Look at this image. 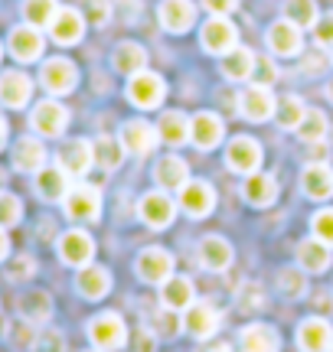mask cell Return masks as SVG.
Instances as JSON below:
<instances>
[{
    "label": "cell",
    "mask_w": 333,
    "mask_h": 352,
    "mask_svg": "<svg viewBox=\"0 0 333 352\" xmlns=\"http://www.w3.org/2000/svg\"><path fill=\"white\" fill-rule=\"evenodd\" d=\"M89 340L92 346L98 352H115L125 346V340H128V327H125V320H121V314H115V310H105V314L92 316L89 320Z\"/></svg>",
    "instance_id": "obj_1"
},
{
    "label": "cell",
    "mask_w": 333,
    "mask_h": 352,
    "mask_svg": "<svg viewBox=\"0 0 333 352\" xmlns=\"http://www.w3.org/2000/svg\"><path fill=\"white\" fill-rule=\"evenodd\" d=\"M63 206H65V215H69L72 222L89 226V222H95V219L102 215V192H98V186L78 183V186H72L65 192Z\"/></svg>",
    "instance_id": "obj_2"
},
{
    "label": "cell",
    "mask_w": 333,
    "mask_h": 352,
    "mask_svg": "<svg viewBox=\"0 0 333 352\" xmlns=\"http://www.w3.org/2000/svg\"><path fill=\"white\" fill-rule=\"evenodd\" d=\"M200 43H203L206 52H213V56H226L239 46V30L232 23L229 16H209L200 30Z\"/></svg>",
    "instance_id": "obj_3"
},
{
    "label": "cell",
    "mask_w": 333,
    "mask_h": 352,
    "mask_svg": "<svg viewBox=\"0 0 333 352\" xmlns=\"http://www.w3.org/2000/svg\"><path fill=\"white\" fill-rule=\"evenodd\" d=\"M275 111H278V101H275L268 85H255V82H252V85L239 95V114H242L245 121H252V124L271 121Z\"/></svg>",
    "instance_id": "obj_4"
},
{
    "label": "cell",
    "mask_w": 333,
    "mask_h": 352,
    "mask_svg": "<svg viewBox=\"0 0 333 352\" xmlns=\"http://www.w3.org/2000/svg\"><path fill=\"white\" fill-rule=\"evenodd\" d=\"M30 124H33V131H36L39 138H59L65 127H69V111H65L63 101L46 98L30 111Z\"/></svg>",
    "instance_id": "obj_5"
},
{
    "label": "cell",
    "mask_w": 333,
    "mask_h": 352,
    "mask_svg": "<svg viewBox=\"0 0 333 352\" xmlns=\"http://www.w3.org/2000/svg\"><path fill=\"white\" fill-rule=\"evenodd\" d=\"M164 98H166V82L157 76V72L144 69V72L128 78V101L131 104H138V108H157Z\"/></svg>",
    "instance_id": "obj_6"
},
{
    "label": "cell",
    "mask_w": 333,
    "mask_h": 352,
    "mask_svg": "<svg viewBox=\"0 0 333 352\" xmlns=\"http://www.w3.org/2000/svg\"><path fill=\"white\" fill-rule=\"evenodd\" d=\"M39 82H43V88H46L50 95H69V91L78 85V69H76V63L56 56V59H46V63H43Z\"/></svg>",
    "instance_id": "obj_7"
},
{
    "label": "cell",
    "mask_w": 333,
    "mask_h": 352,
    "mask_svg": "<svg viewBox=\"0 0 333 352\" xmlns=\"http://www.w3.org/2000/svg\"><path fill=\"white\" fill-rule=\"evenodd\" d=\"M180 209L190 219H206L216 209V189L206 179H190L186 186L180 189Z\"/></svg>",
    "instance_id": "obj_8"
},
{
    "label": "cell",
    "mask_w": 333,
    "mask_h": 352,
    "mask_svg": "<svg viewBox=\"0 0 333 352\" xmlns=\"http://www.w3.org/2000/svg\"><path fill=\"white\" fill-rule=\"evenodd\" d=\"M138 215H141L144 226L151 228H166L170 222H173V215H177V202L170 199V192H164V189H157V192H147V196H141V202H138Z\"/></svg>",
    "instance_id": "obj_9"
},
{
    "label": "cell",
    "mask_w": 333,
    "mask_h": 352,
    "mask_svg": "<svg viewBox=\"0 0 333 352\" xmlns=\"http://www.w3.org/2000/svg\"><path fill=\"white\" fill-rule=\"evenodd\" d=\"M56 248H59L63 264H69V267H89L92 258H95V241H92V235L82 232V228H69Z\"/></svg>",
    "instance_id": "obj_10"
},
{
    "label": "cell",
    "mask_w": 333,
    "mask_h": 352,
    "mask_svg": "<svg viewBox=\"0 0 333 352\" xmlns=\"http://www.w3.org/2000/svg\"><path fill=\"white\" fill-rule=\"evenodd\" d=\"M118 140H121V147H125L128 153L144 157V153L154 151V144L160 140V134H157L154 124H147V121H141V118H131V121H125V124H121Z\"/></svg>",
    "instance_id": "obj_11"
},
{
    "label": "cell",
    "mask_w": 333,
    "mask_h": 352,
    "mask_svg": "<svg viewBox=\"0 0 333 352\" xmlns=\"http://www.w3.org/2000/svg\"><path fill=\"white\" fill-rule=\"evenodd\" d=\"M134 271L144 284H164L166 277H173V254L166 248H144L134 261Z\"/></svg>",
    "instance_id": "obj_12"
},
{
    "label": "cell",
    "mask_w": 333,
    "mask_h": 352,
    "mask_svg": "<svg viewBox=\"0 0 333 352\" xmlns=\"http://www.w3.org/2000/svg\"><path fill=\"white\" fill-rule=\"evenodd\" d=\"M92 164H95V144L92 140L76 138L63 144L59 153H56V166H63L69 176H85L92 170Z\"/></svg>",
    "instance_id": "obj_13"
},
{
    "label": "cell",
    "mask_w": 333,
    "mask_h": 352,
    "mask_svg": "<svg viewBox=\"0 0 333 352\" xmlns=\"http://www.w3.org/2000/svg\"><path fill=\"white\" fill-rule=\"evenodd\" d=\"M265 39H268V50L275 52V56H284V59L301 56V50H304V33H301V26H294L291 20H284V16L278 23L268 26Z\"/></svg>",
    "instance_id": "obj_14"
},
{
    "label": "cell",
    "mask_w": 333,
    "mask_h": 352,
    "mask_svg": "<svg viewBox=\"0 0 333 352\" xmlns=\"http://www.w3.org/2000/svg\"><path fill=\"white\" fill-rule=\"evenodd\" d=\"M43 33H39V26H13L10 30V39H7V50L17 63H36L39 56H43Z\"/></svg>",
    "instance_id": "obj_15"
},
{
    "label": "cell",
    "mask_w": 333,
    "mask_h": 352,
    "mask_svg": "<svg viewBox=\"0 0 333 352\" xmlns=\"http://www.w3.org/2000/svg\"><path fill=\"white\" fill-rule=\"evenodd\" d=\"M183 329L190 333L193 340H209L219 329V314L213 303L206 300H193L186 310H183Z\"/></svg>",
    "instance_id": "obj_16"
},
{
    "label": "cell",
    "mask_w": 333,
    "mask_h": 352,
    "mask_svg": "<svg viewBox=\"0 0 333 352\" xmlns=\"http://www.w3.org/2000/svg\"><path fill=\"white\" fill-rule=\"evenodd\" d=\"M226 138V124H222V118L213 111H200L190 118V140L200 147V151H213L219 147Z\"/></svg>",
    "instance_id": "obj_17"
},
{
    "label": "cell",
    "mask_w": 333,
    "mask_h": 352,
    "mask_svg": "<svg viewBox=\"0 0 333 352\" xmlns=\"http://www.w3.org/2000/svg\"><path fill=\"white\" fill-rule=\"evenodd\" d=\"M46 30H50V36L59 46H76L82 33H85V13L72 10V7H59V13L52 16V23Z\"/></svg>",
    "instance_id": "obj_18"
},
{
    "label": "cell",
    "mask_w": 333,
    "mask_h": 352,
    "mask_svg": "<svg viewBox=\"0 0 333 352\" xmlns=\"http://www.w3.org/2000/svg\"><path fill=\"white\" fill-rule=\"evenodd\" d=\"M226 164L229 170L235 173H258V166H261V147H258V140L252 138H232L229 147H226Z\"/></svg>",
    "instance_id": "obj_19"
},
{
    "label": "cell",
    "mask_w": 333,
    "mask_h": 352,
    "mask_svg": "<svg viewBox=\"0 0 333 352\" xmlns=\"http://www.w3.org/2000/svg\"><path fill=\"white\" fill-rule=\"evenodd\" d=\"M157 16H160V26L166 33H186L193 23H196V3L193 0H160L157 7Z\"/></svg>",
    "instance_id": "obj_20"
},
{
    "label": "cell",
    "mask_w": 333,
    "mask_h": 352,
    "mask_svg": "<svg viewBox=\"0 0 333 352\" xmlns=\"http://www.w3.org/2000/svg\"><path fill=\"white\" fill-rule=\"evenodd\" d=\"M297 346L304 352H330L333 349V327L323 316H308L297 327Z\"/></svg>",
    "instance_id": "obj_21"
},
{
    "label": "cell",
    "mask_w": 333,
    "mask_h": 352,
    "mask_svg": "<svg viewBox=\"0 0 333 352\" xmlns=\"http://www.w3.org/2000/svg\"><path fill=\"white\" fill-rule=\"evenodd\" d=\"M154 179H157V186L164 189V192H180V189L190 183V166H186V160H183V157H177V153H166V157H160V160H157Z\"/></svg>",
    "instance_id": "obj_22"
},
{
    "label": "cell",
    "mask_w": 333,
    "mask_h": 352,
    "mask_svg": "<svg viewBox=\"0 0 333 352\" xmlns=\"http://www.w3.org/2000/svg\"><path fill=\"white\" fill-rule=\"evenodd\" d=\"M301 189H304V196L314 202H327L333 196V170L323 160L317 164H308L304 166V173H301Z\"/></svg>",
    "instance_id": "obj_23"
},
{
    "label": "cell",
    "mask_w": 333,
    "mask_h": 352,
    "mask_svg": "<svg viewBox=\"0 0 333 352\" xmlns=\"http://www.w3.org/2000/svg\"><path fill=\"white\" fill-rule=\"evenodd\" d=\"M30 95H33V78L26 76V72L10 69V72L0 76V104H7V108H26Z\"/></svg>",
    "instance_id": "obj_24"
},
{
    "label": "cell",
    "mask_w": 333,
    "mask_h": 352,
    "mask_svg": "<svg viewBox=\"0 0 333 352\" xmlns=\"http://www.w3.org/2000/svg\"><path fill=\"white\" fill-rule=\"evenodd\" d=\"M76 290L85 297V300H102V297H108V290H111V271H108V267H102V264L78 267Z\"/></svg>",
    "instance_id": "obj_25"
},
{
    "label": "cell",
    "mask_w": 333,
    "mask_h": 352,
    "mask_svg": "<svg viewBox=\"0 0 333 352\" xmlns=\"http://www.w3.org/2000/svg\"><path fill=\"white\" fill-rule=\"evenodd\" d=\"M239 346H242V352H278L281 349V336L268 323H252V327H245L239 333Z\"/></svg>",
    "instance_id": "obj_26"
},
{
    "label": "cell",
    "mask_w": 333,
    "mask_h": 352,
    "mask_svg": "<svg viewBox=\"0 0 333 352\" xmlns=\"http://www.w3.org/2000/svg\"><path fill=\"white\" fill-rule=\"evenodd\" d=\"M242 196H245L248 206L265 209V206H271V202L278 199V179H275L271 173H248L245 176Z\"/></svg>",
    "instance_id": "obj_27"
},
{
    "label": "cell",
    "mask_w": 333,
    "mask_h": 352,
    "mask_svg": "<svg viewBox=\"0 0 333 352\" xmlns=\"http://www.w3.org/2000/svg\"><path fill=\"white\" fill-rule=\"evenodd\" d=\"M333 261V252L330 245H323L321 239H304L297 245V264H301V271H308V274H323Z\"/></svg>",
    "instance_id": "obj_28"
},
{
    "label": "cell",
    "mask_w": 333,
    "mask_h": 352,
    "mask_svg": "<svg viewBox=\"0 0 333 352\" xmlns=\"http://www.w3.org/2000/svg\"><path fill=\"white\" fill-rule=\"evenodd\" d=\"M200 264H203L206 271L222 274L232 264V245L222 239V235H206V239L200 241Z\"/></svg>",
    "instance_id": "obj_29"
},
{
    "label": "cell",
    "mask_w": 333,
    "mask_h": 352,
    "mask_svg": "<svg viewBox=\"0 0 333 352\" xmlns=\"http://www.w3.org/2000/svg\"><path fill=\"white\" fill-rule=\"evenodd\" d=\"M255 52L245 50V46H235L232 52H226L222 56V63H219V69H222V76L229 78V82H248V78L255 76Z\"/></svg>",
    "instance_id": "obj_30"
},
{
    "label": "cell",
    "mask_w": 333,
    "mask_h": 352,
    "mask_svg": "<svg viewBox=\"0 0 333 352\" xmlns=\"http://www.w3.org/2000/svg\"><path fill=\"white\" fill-rule=\"evenodd\" d=\"M111 65H115V72L121 76H138L147 69V50H144L141 43H118L115 52H111Z\"/></svg>",
    "instance_id": "obj_31"
},
{
    "label": "cell",
    "mask_w": 333,
    "mask_h": 352,
    "mask_svg": "<svg viewBox=\"0 0 333 352\" xmlns=\"http://www.w3.org/2000/svg\"><path fill=\"white\" fill-rule=\"evenodd\" d=\"M193 300H196V290H193L190 277H166L164 284H160V303L170 307V310L183 314Z\"/></svg>",
    "instance_id": "obj_32"
},
{
    "label": "cell",
    "mask_w": 333,
    "mask_h": 352,
    "mask_svg": "<svg viewBox=\"0 0 333 352\" xmlns=\"http://www.w3.org/2000/svg\"><path fill=\"white\" fill-rule=\"evenodd\" d=\"M13 166L20 173H39L46 166V147L36 138H20L13 147Z\"/></svg>",
    "instance_id": "obj_33"
},
{
    "label": "cell",
    "mask_w": 333,
    "mask_h": 352,
    "mask_svg": "<svg viewBox=\"0 0 333 352\" xmlns=\"http://www.w3.org/2000/svg\"><path fill=\"white\" fill-rule=\"evenodd\" d=\"M69 189H72L69 186V173L63 166H43L36 173V192L46 202H63Z\"/></svg>",
    "instance_id": "obj_34"
},
{
    "label": "cell",
    "mask_w": 333,
    "mask_h": 352,
    "mask_svg": "<svg viewBox=\"0 0 333 352\" xmlns=\"http://www.w3.org/2000/svg\"><path fill=\"white\" fill-rule=\"evenodd\" d=\"M157 134H160L164 144L180 147V144L190 140V118H186L183 111H164L160 114V121H157Z\"/></svg>",
    "instance_id": "obj_35"
},
{
    "label": "cell",
    "mask_w": 333,
    "mask_h": 352,
    "mask_svg": "<svg viewBox=\"0 0 333 352\" xmlns=\"http://www.w3.org/2000/svg\"><path fill=\"white\" fill-rule=\"evenodd\" d=\"M20 316L30 320V323H46L52 316V297L46 290H26L23 297H20Z\"/></svg>",
    "instance_id": "obj_36"
},
{
    "label": "cell",
    "mask_w": 333,
    "mask_h": 352,
    "mask_svg": "<svg viewBox=\"0 0 333 352\" xmlns=\"http://www.w3.org/2000/svg\"><path fill=\"white\" fill-rule=\"evenodd\" d=\"M327 131H330V121H327V114H323L321 108H308L304 121H301V127H297V138L304 140V144H323Z\"/></svg>",
    "instance_id": "obj_37"
},
{
    "label": "cell",
    "mask_w": 333,
    "mask_h": 352,
    "mask_svg": "<svg viewBox=\"0 0 333 352\" xmlns=\"http://www.w3.org/2000/svg\"><path fill=\"white\" fill-rule=\"evenodd\" d=\"M284 20H291L301 30L317 26L321 13H317V0H284Z\"/></svg>",
    "instance_id": "obj_38"
},
{
    "label": "cell",
    "mask_w": 333,
    "mask_h": 352,
    "mask_svg": "<svg viewBox=\"0 0 333 352\" xmlns=\"http://www.w3.org/2000/svg\"><path fill=\"white\" fill-rule=\"evenodd\" d=\"M304 114H308V104L297 98V95H288L284 101H278V111H275V118H278V124H281L284 131H297V127H301V121H304Z\"/></svg>",
    "instance_id": "obj_39"
},
{
    "label": "cell",
    "mask_w": 333,
    "mask_h": 352,
    "mask_svg": "<svg viewBox=\"0 0 333 352\" xmlns=\"http://www.w3.org/2000/svg\"><path fill=\"white\" fill-rule=\"evenodd\" d=\"M125 153H128V151L121 147V140H118V138L102 134V138L95 140V164H102L105 170H115V166H121Z\"/></svg>",
    "instance_id": "obj_40"
},
{
    "label": "cell",
    "mask_w": 333,
    "mask_h": 352,
    "mask_svg": "<svg viewBox=\"0 0 333 352\" xmlns=\"http://www.w3.org/2000/svg\"><path fill=\"white\" fill-rule=\"evenodd\" d=\"M7 342H10V349H17V352L36 349V342H39L36 323H30V320L20 316V323H13V327L7 329Z\"/></svg>",
    "instance_id": "obj_41"
},
{
    "label": "cell",
    "mask_w": 333,
    "mask_h": 352,
    "mask_svg": "<svg viewBox=\"0 0 333 352\" xmlns=\"http://www.w3.org/2000/svg\"><path fill=\"white\" fill-rule=\"evenodd\" d=\"M59 13V3L56 0H23V20L30 26H50L52 16Z\"/></svg>",
    "instance_id": "obj_42"
},
{
    "label": "cell",
    "mask_w": 333,
    "mask_h": 352,
    "mask_svg": "<svg viewBox=\"0 0 333 352\" xmlns=\"http://www.w3.org/2000/svg\"><path fill=\"white\" fill-rule=\"evenodd\" d=\"M180 314L177 310H170V307H160L154 316H151V333H154L157 340H173L180 333Z\"/></svg>",
    "instance_id": "obj_43"
},
{
    "label": "cell",
    "mask_w": 333,
    "mask_h": 352,
    "mask_svg": "<svg viewBox=\"0 0 333 352\" xmlns=\"http://www.w3.org/2000/svg\"><path fill=\"white\" fill-rule=\"evenodd\" d=\"M308 271H297V267H284L281 274H278V287H281L284 297H291V300H297V297H304L308 294Z\"/></svg>",
    "instance_id": "obj_44"
},
{
    "label": "cell",
    "mask_w": 333,
    "mask_h": 352,
    "mask_svg": "<svg viewBox=\"0 0 333 352\" xmlns=\"http://www.w3.org/2000/svg\"><path fill=\"white\" fill-rule=\"evenodd\" d=\"M23 219V202L13 192H0V228H13Z\"/></svg>",
    "instance_id": "obj_45"
},
{
    "label": "cell",
    "mask_w": 333,
    "mask_h": 352,
    "mask_svg": "<svg viewBox=\"0 0 333 352\" xmlns=\"http://www.w3.org/2000/svg\"><path fill=\"white\" fill-rule=\"evenodd\" d=\"M33 274H36V258L33 254H17L7 264V277L10 280H30Z\"/></svg>",
    "instance_id": "obj_46"
},
{
    "label": "cell",
    "mask_w": 333,
    "mask_h": 352,
    "mask_svg": "<svg viewBox=\"0 0 333 352\" xmlns=\"http://www.w3.org/2000/svg\"><path fill=\"white\" fill-rule=\"evenodd\" d=\"M310 232H314V239H321L323 245L333 248V209H321L314 215L310 219Z\"/></svg>",
    "instance_id": "obj_47"
},
{
    "label": "cell",
    "mask_w": 333,
    "mask_h": 352,
    "mask_svg": "<svg viewBox=\"0 0 333 352\" xmlns=\"http://www.w3.org/2000/svg\"><path fill=\"white\" fill-rule=\"evenodd\" d=\"M82 7H85V20L95 26H105L111 20V0H82Z\"/></svg>",
    "instance_id": "obj_48"
},
{
    "label": "cell",
    "mask_w": 333,
    "mask_h": 352,
    "mask_svg": "<svg viewBox=\"0 0 333 352\" xmlns=\"http://www.w3.org/2000/svg\"><path fill=\"white\" fill-rule=\"evenodd\" d=\"M235 297H239V307H242V310H248V314L265 307V294H261V287H258V284H242Z\"/></svg>",
    "instance_id": "obj_49"
},
{
    "label": "cell",
    "mask_w": 333,
    "mask_h": 352,
    "mask_svg": "<svg viewBox=\"0 0 333 352\" xmlns=\"http://www.w3.org/2000/svg\"><path fill=\"white\" fill-rule=\"evenodd\" d=\"M255 85H275V78H278V69L271 63L268 56H258L255 59Z\"/></svg>",
    "instance_id": "obj_50"
},
{
    "label": "cell",
    "mask_w": 333,
    "mask_h": 352,
    "mask_svg": "<svg viewBox=\"0 0 333 352\" xmlns=\"http://www.w3.org/2000/svg\"><path fill=\"white\" fill-rule=\"evenodd\" d=\"M314 39H317V46L333 50V10L323 13L321 20H317V26H314Z\"/></svg>",
    "instance_id": "obj_51"
},
{
    "label": "cell",
    "mask_w": 333,
    "mask_h": 352,
    "mask_svg": "<svg viewBox=\"0 0 333 352\" xmlns=\"http://www.w3.org/2000/svg\"><path fill=\"white\" fill-rule=\"evenodd\" d=\"M36 352H65L63 333H56V329H46V333H39Z\"/></svg>",
    "instance_id": "obj_52"
},
{
    "label": "cell",
    "mask_w": 333,
    "mask_h": 352,
    "mask_svg": "<svg viewBox=\"0 0 333 352\" xmlns=\"http://www.w3.org/2000/svg\"><path fill=\"white\" fill-rule=\"evenodd\" d=\"M203 7L213 13V16H229V13L239 7V0H203Z\"/></svg>",
    "instance_id": "obj_53"
},
{
    "label": "cell",
    "mask_w": 333,
    "mask_h": 352,
    "mask_svg": "<svg viewBox=\"0 0 333 352\" xmlns=\"http://www.w3.org/2000/svg\"><path fill=\"white\" fill-rule=\"evenodd\" d=\"M154 346H157V336L151 329H138L134 333V352H154Z\"/></svg>",
    "instance_id": "obj_54"
},
{
    "label": "cell",
    "mask_w": 333,
    "mask_h": 352,
    "mask_svg": "<svg viewBox=\"0 0 333 352\" xmlns=\"http://www.w3.org/2000/svg\"><path fill=\"white\" fill-rule=\"evenodd\" d=\"M323 72V59L321 56H308L304 59V76H321Z\"/></svg>",
    "instance_id": "obj_55"
},
{
    "label": "cell",
    "mask_w": 333,
    "mask_h": 352,
    "mask_svg": "<svg viewBox=\"0 0 333 352\" xmlns=\"http://www.w3.org/2000/svg\"><path fill=\"white\" fill-rule=\"evenodd\" d=\"M10 254V239H7V228H0V261Z\"/></svg>",
    "instance_id": "obj_56"
},
{
    "label": "cell",
    "mask_w": 333,
    "mask_h": 352,
    "mask_svg": "<svg viewBox=\"0 0 333 352\" xmlns=\"http://www.w3.org/2000/svg\"><path fill=\"white\" fill-rule=\"evenodd\" d=\"M7 138H10V124H7V121H3V114H0V151H3Z\"/></svg>",
    "instance_id": "obj_57"
},
{
    "label": "cell",
    "mask_w": 333,
    "mask_h": 352,
    "mask_svg": "<svg viewBox=\"0 0 333 352\" xmlns=\"http://www.w3.org/2000/svg\"><path fill=\"white\" fill-rule=\"evenodd\" d=\"M209 352H232V349H229V346H213Z\"/></svg>",
    "instance_id": "obj_58"
},
{
    "label": "cell",
    "mask_w": 333,
    "mask_h": 352,
    "mask_svg": "<svg viewBox=\"0 0 333 352\" xmlns=\"http://www.w3.org/2000/svg\"><path fill=\"white\" fill-rule=\"evenodd\" d=\"M327 98L333 101V82H330V85H327Z\"/></svg>",
    "instance_id": "obj_59"
},
{
    "label": "cell",
    "mask_w": 333,
    "mask_h": 352,
    "mask_svg": "<svg viewBox=\"0 0 333 352\" xmlns=\"http://www.w3.org/2000/svg\"><path fill=\"white\" fill-rule=\"evenodd\" d=\"M85 352H98V349H85Z\"/></svg>",
    "instance_id": "obj_60"
},
{
    "label": "cell",
    "mask_w": 333,
    "mask_h": 352,
    "mask_svg": "<svg viewBox=\"0 0 333 352\" xmlns=\"http://www.w3.org/2000/svg\"><path fill=\"white\" fill-rule=\"evenodd\" d=\"M0 56H3V46H0Z\"/></svg>",
    "instance_id": "obj_61"
},
{
    "label": "cell",
    "mask_w": 333,
    "mask_h": 352,
    "mask_svg": "<svg viewBox=\"0 0 333 352\" xmlns=\"http://www.w3.org/2000/svg\"><path fill=\"white\" fill-rule=\"evenodd\" d=\"M330 352H333V349H330Z\"/></svg>",
    "instance_id": "obj_62"
}]
</instances>
